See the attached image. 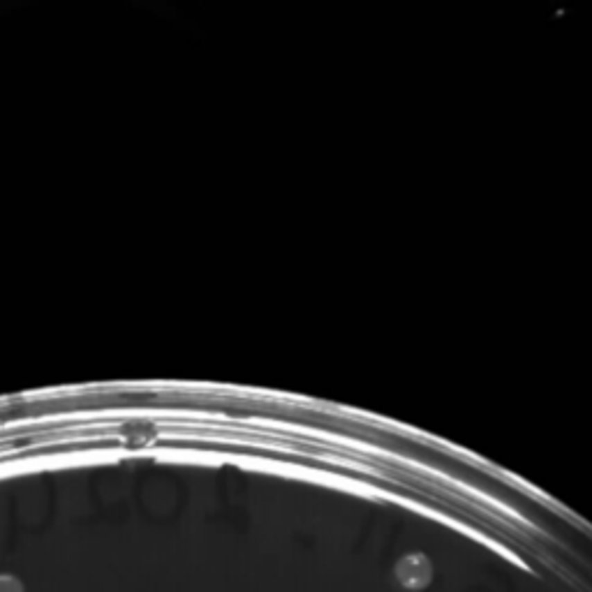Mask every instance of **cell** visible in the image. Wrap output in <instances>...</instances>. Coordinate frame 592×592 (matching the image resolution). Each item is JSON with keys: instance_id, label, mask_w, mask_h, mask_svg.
Returning a JSON list of instances; mask_svg holds the SVG:
<instances>
[{"instance_id": "obj_1", "label": "cell", "mask_w": 592, "mask_h": 592, "mask_svg": "<svg viewBox=\"0 0 592 592\" xmlns=\"http://www.w3.org/2000/svg\"><path fill=\"white\" fill-rule=\"evenodd\" d=\"M396 578L408 590H424L433 581L430 560L421 553H410L396 564Z\"/></svg>"}, {"instance_id": "obj_2", "label": "cell", "mask_w": 592, "mask_h": 592, "mask_svg": "<svg viewBox=\"0 0 592 592\" xmlns=\"http://www.w3.org/2000/svg\"><path fill=\"white\" fill-rule=\"evenodd\" d=\"M0 592H26L24 581L15 574H0Z\"/></svg>"}]
</instances>
